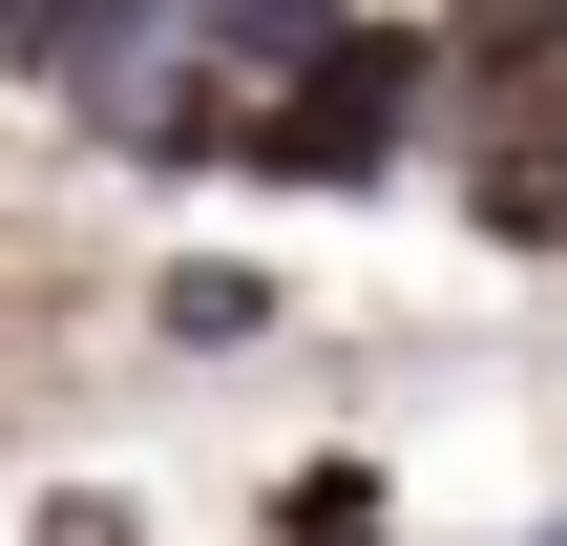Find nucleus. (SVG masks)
Listing matches in <instances>:
<instances>
[{"instance_id":"f257e3e1","label":"nucleus","mask_w":567,"mask_h":546,"mask_svg":"<svg viewBox=\"0 0 567 546\" xmlns=\"http://www.w3.org/2000/svg\"><path fill=\"white\" fill-rule=\"evenodd\" d=\"M442 147H421V0H337V42L252 105V147H231V189H295V210H379V189H421Z\"/></svg>"},{"instance_id":"f03ea898","label":"nucleus","mask_w":567,"mask_h":546,"mask_svg":"<svg viewBox=\"0 0 567 546\" xmlns=\"http://www.w3.org/2000/svg\"><path fill=\"white\" fill-rule=\"evenodd\" d=\"M567 105V0H421V147L484 168Z\"/></svg>"},{"instance_id":"7ed1b4c3","label":"nucleus","mask_w":567,"mask_h":546,"mask_svg":"<svg viewBox=\"0 0 567 546\" xmlns=\"http://www.w3.org/2000/svg\"><path fill=\"white\" fill-rule=\"evenodd\" d=\"M126 316H147V358H274V337H295V274L231 253V231H189V253H147Z\"/></svg>"},{"instance_id":"20e7f679","label":"nucleus","mask_w":567,"mask_h":546,"mask_svg":"<svg viewBox=\"0 0 567 546\" xmlns=\"http://www.w3.org/2000/svg\"><path fill=\"white\" fill-rule=\"evenodd\" d=\"M252 546H400V463L379 442H295L252 484Z\"/></svg>"},{"instance_id":"39448f33","label":"nucleus","mask_w":567,"mask_h":546,"mask_svg":"<svg viewBox=\"0 0 567 546\" xmlns=\"http://www.w3.org/2000/svg\"><path fill=\"white\" fill-rule=\"evenodd\" d=\"M84 63H105V0H0V84L21 105H63Z\"/></svg>"},{"instance_id":"423d86ee","label":"nucleus","mask_w":567,"mask_h":546,"mask_svg":"<svg viewBox=\"0 0 567 546\" xmlns=\"http://www.w3.org/2000/svg\"><path fill=\"white\" fill-rule=\"evenodd\" d=\"M0 546H147V505H126V484H42Z\"/></svg>"},{"instance_id":"0eeeda50","label":"nucleus","mask_w":567,"mask_h":546,"mask_svg":"<svg viewBox=\"0 0 567 546\" xmlns=\"http://www.w3.org/2000/svg\"><path fill=\"white\" fill-rule=\"evenodd\" d=\"M505 546H567V505H526V526H505Z\"/></svg>"},{"instance_id":"6e6552de","label":"nucleus","mask_w":567,"mask_h":546,"mask_svg":"<svg viewBox=\"0 0 567 546\" xmlns=\"http://www.w3.org/2000/svg\"><path fill=\"white\" fill-rule=\"evenodd\" d=\"M547 189H567V105H547Z\"/></svg>"}]
</instances>
